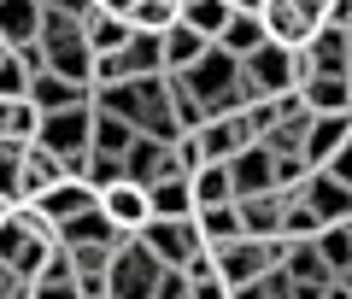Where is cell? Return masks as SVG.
Wrapping results in <instances>:
<instances>
[{
    "label": "cell",
    "mask_w": 352,
    "mask_h": 299,
    "mask_svg": "<svg viewBox=\"0 0 352 299\" xmlns=\"http://www.w3.org/2000/svg\"><path fill=\"white\" fill-rule=\"evenodd\" d=\"M182 76H188V88H194V94H200L206 118H212V112H229V94H235L241 59H229V53H223V47H217V41H212V47H206V59H200V65H188V71H182Z\"/></svg>",
    "instance_id": "obj_6"
},
{
    "label": "cell",
    "mask_w": 352,
    "mask_h": 299,
    "mask_svg": "<svg viewBox=\"0 0 352 299\" xmlns=\"http://www.w3.org/2000/svg\"><path fill=\"white\" fill-rule=\"evenodd\" d=\"M141 241H147V252L159 264H182L194 258V252H206L200 229H194V217H147V229H141Z\"/></svg>",
    "instance_id": "obj_8"
},
{
    "label": "cell",
    "mask_w": 352,
    "mask_h": 299,
    "mask_svg": "<svg viewBox=\"0 0 352 299\" xmlns=\"http://www.w3.org/2000/svg\"><path fill=\"white\" fill-rule=\"evenodd\" d=\"M317 229H323V217H317L305 199H288V206H282V241H311Z\"/></svg>",
    "instance_id": "obj_37"
},
{
    "label": "cell",
    "mask_w": 352,
    "mask_h": 299,
    "mask_svg": "<svg viewBox=\"0 0 352 299\" xmlns=\"http://www.w3.org/2000/svg\"><path fill=\"white\" fill-rule=\"evenodd\" d=\"M41 53H47V71L71 76V82H88L94 88V53H88V36H82V18L71 12H53L41 6Z\"/></svg>",
    "instance_id": "obj_1"
},
{
    "label": "cell",
    "mask_w": 352,
    "mask_h": 299,
    "mask_svg": "<svg viewBox=\"0 0 352 299\" xmlns=\"http://www.w3.org/2000/svg\"><path fill=\"white\" fill-rule=\"evenodd\" d=\"M323 170H335V176H340V182H352V135H346V141H340V153H335V159H329V164H323Z\"/></svg>",
    "instance_id": "obj_42"
},
{
    "label": "cell",
    "mask_w": 352,
    "mask_h": 299,
    "mask_svg": "<svg viewBox=\"0 0 352 299\" xmlns=\"http://www.w3.org/2000/svg\"><path fill=\"white\" fill-rule=\"evenodd\" d=\"M300 199L311 206L317 217H323V223H352V182H340V176H335V170H323V164L305 176Z\"/></svg>",
    "instance_id": "obj_10"
},
{
    "label": "cell",
    "mask_w": 352,
    "mask_h": 299,
    "mask_svg": "<svg viewBox=\"0 0 352 299\" xmlns=\"http://www.w3.org/2000/svg\"><path fill=\"white\" fill-rule=\"evenodd\" d=\"M0 36L12 41H36L41 36V0H0Z\"/></svg>",
    "instance_id": "obj_28"
},
{
    "label": "cell",
    "mask_w": 352,
    "mask_h": 299,
    "mask_svg": "<svg viewBox=\"0 0 352 299\" xmlns=\"http://www.w3.org/2000/svg\"><path fill=\"white\" fill-rule=\"evenodd\" d=\"M182 276H188V299H235V294H229V282L217 276L212 247H206V252H194V258L182 264Z\"/></svg>",
    "instance_id": "obj_30"
},
{
    "label": "cell",
    "mask_w": 352,
    "mask_h": 299,
    "mask_svg": "<svg viewBox=\"0 0 352 299\" xmlns=\"http://www.w3.org/2000/svg\"><path fill=\"white\" fill-rule=\"evenodd\" d=\"M0 206H24V141H0Z\"/></svg>",
    "instance_id": "obj_35"
},
{
    "label": "cell",
    "mask_w": 352,
    "mask_h": 299,
    "mask_svg": "<svg viewBox=\"0 0 352 299\" xmlns=\"http://www.w3.org/2000/svg\"><path fill=\"white\" fill-rule=\"evenodd\" d=\"M41 135V106L30 94H0V141H36Z\"/></svg>",
    "instance_id": "obj_20"
},
{
    "label": "cell",
    "mask_w": 352,
    "mask_h": 299,
    "mask_svg": "<svg viewBox=\"0 0 352 299\" xmlns=\"http://www.w3.org/2000/svg\"><path fill=\"white\" fill-rule=\"evenodd\" d=\"M94 6H106V12H118V18H129V12H135V0H94Z\"/></svg>",
    "instance_id": "obj_45"
},
{
    "label": "cell",
    "mask_w": 352,
    "mask_h": 299,
    "mask_svg": "<svg viewBox=\"0 0 352 299\" xmlns=\"http://www.w3.org/2000/svg\"><path fill=\"white\" fill-rule=\"evenodd\" d=\"M258 18H264V36L276 47H305L323 30V0H264Z\"/></svg>",
    "instance_id": "obj_4"
},
{
    "label": "cell",
    "mask_w": 352,
    "mask_h": 299,
    "mask_svg": "<svg viewBox=\"0 0 352 299\" xmlns=\"http://www.w3.org/2000/svg\"><path fill=\"white\" fill-rule=\"evenodd\" d=\"M6 53H12V41H6V36H0V59H6Z\"/></svg>",
    "instance_id": "obj_47"
},
{
    "label": "cell",
    "mask_w": 352,
    "mask_h": 299,
    "mask_svg": "<svg viewBox=\"0 0 352 299\" xmlns=\"http://www.w3.org/2000/svg\"><path fill=\"white\" fill-rule=\"evenodd\" d=\"M36 141L47 153H59L65 170H71V159H82V153L94 147V100H88V106H71V112H47Z\"/></svg>",
    "instance_id": "obj_5"
},
{
    "label": "cell",
    "mask_w": 352,
    "mask_h": 299,
    "mask_svg": "<svg viewBox=\"0 0 352 299\" xmlns=\"http://www.w3.org/2000/svg\"><path fill=\"white\" fill-rule=\"evenodd\" d=\"M30 299H82V287H76V276H36Z\"/></svg>",
    "instance_id": "obj_39"
},
{
    "label": "cell",
    "mask_w": 352,
    "mask_h": 299,
    "mask_svg": "<svg viewBox=\"0 0 352 299\" xmlns=\"http://www.w3.org/2000/svg\"><path fill=\"white\" fill-rule=\"evenodd\" d=\"M94 206H100L106 212V223L118 229V235H141V229H147V217H153V206H147V188L141 182H112V188H100V194H94Z\"/></svg>",
    "instance_id": "obj_9"
},
{
    "label": "cell",
    "mask_w": 352,
    "mask_h": 299,
    "mask_svg": "<svg viewBox=\"0 0 352 299\" xmlns=\"http://www.w3.org/2000/svg\"><path fill=\"white\" fill-rule=\"evenodd\" d=\"M153 299H188V276L176 270V264H164L159 282H153Z\"/></svg>",
    "instance_id": "obj_41"
},
{
    "label": "cell",
    "mask_w": 352,
    "mask_h": 299,
    "mask_svg": "<svg viewBox=\"0 0 352 299\" xmlns=\"http://www.w3.org/2000/svg\"><path fill=\"white\" fill-rule=\"evenodd\" d=\"M0 94H30V71L18 65V53L0 59Z\"/></svg>",
    "instance_id": "obj_40"
},
{
    "label": "cell",
    "mask_w": 352,
    "mask_h": 299,
    "mask_svg": "<svg viewBox=\"0 0 352 299\" xmlns=\"http://www.w3.org/2000/svg\"><path fill=\"white\" fill-rule=\"evenodd\" d=\"M159 270H164V264L147 252V241L129 235L124 247L112 252V264H106V299H153Z\"/></svg>",
    "instance_id": "obj_3"
},
{
    "label": "cell",
    "mask_w": 352,
    "mask_h": 299,
    "mask_svg": "<svg viewBox=\"0 0 352 299\" xmlns=\"http://www.w3.org/2000/svg\"><path fill=\"white\" fill-rule=\"evenodd\" d=\"M194 229H200L206 247H229L235 235H247V229H241L235 199H229V206H200V212H194Z\"/></svg>",
    "instance_id": "obj_26"
},
{
    "label": "cell",
    "mask_w": 352,
    "mask_h": 299,
    "mask_svg": "<svg viewBox=\"0 0 352 299\" xmlns=\"http://www.w3.org/2000/svg\"><path fill=\"white\" fill-rule=\"evenodd\" d=\"M294 94L305 100V112H352V76L346 71H311Z\"/></svg>",
    "instance_id": "obj_15"
},
{
    "label": "cell",
    "mask_w": 352,
    "mask_h": 299,
    "mask_svg": "<svg viewBox=\"0 0 352 299\" xmlns=\"http://www.w3.org/2000/svg\"><path fill=\"white\" fill-rule=\"evenodd\" d=\"M147 206H153V217H194L188 176H159V182H147Z\"/></svg>",
    "instance_id": "obj_24"
},
{
    "label": "cell",
    "mask_w": 352,
    "mask_h": 299,
    "mask_svg": "<svg viewBox=\"0 0 352 299\" xmlns=\"http://www.w3.org/2000/svg\"><path fill=\"white\" fill-rule=\"evenodd\" d=\"M18 287H30V282H24V276H18V270H12L6 258H0V299H12Z\"/></svg>",
    "instance_id": "obj_44"
},
{
    "label": "cell",
    "mask_w": 352,
    "mask_h": 299,
    "mask_svg": "<svg viewBox=\"0 0 352 299\" xmlns=\"http://www.w3.org/2000/svg\"><path fill=\"white\" fill-rule=\"evenodd\" d=\"M59 241H65V247H88V241H100V247H124L129 235H118V229L106 223V212H100V206H88L82 217L59 223Z\"/></svg>",
    "instance_id": "obj_23"
},
{
    "label": "cell",
    "mask_w": 352,
    "mask_h": 299,
    "mask_svg": "<svg viewBox=\"0 0 352 299\" xmlns=\"http://www.w3.org/2000/svg\"><path fill=\"white\" fill-rule=\"evenodd\" d=\"M82 36H88V53L100 59V53H124V41L135 36V24L118 12H106V6H88L82 12Z\"/></svg>",
    "instance_id": "obj_16"
},
{
    "label": "cell",
    "mask_w": 352,
    "mask_h": 299,
    "mask_svg": "<svg viewBox=\"0 0 352 299\" xmlns=\"http://www.w3.org/2000/svg\"><path fill=\"white\" fill-rule=\"evenodd\" d=\"M282 270H288V282H329V264L311 241H288L282 247Z\"/></svg>",
    "instance_id": "obj_32"
},
{
    "label": "cell",
    "mask_w": 352,
    "mask_h": 299,
    "mask_svg": "<svg viewBox=\"0 0 352 299\" xmlns=\"http://www.w3.org/2000/svg\"><path fill=\"white\" fill-rule=\"evenodd\" d=\"M311 247L323 252L329 276H335V270H352V223H323V229L311 235Z\"/></svg>",
    "instance_id": "obj_34"
},
{
    "label": "cell",
    "mask_w": 352,
    "mask_h": 299,
    "mask_svg": "<svg viewBox=\"0 0 352 299\" xmlns=\"http://www.w3.org/2000/svg\"><path fill=\"white\" fill-rule=\"evenodd\" d=\"M229 6H235V12H258L264 0H229Z\"/></svg>",
    "instance_id": "obj_46"
},
{
    "label": "cell",
    "mask_w": 352,
    "mask_h": 299,
    "mask_svg": "<svg viewBox=\"0 0 352 299\" xmlns=\"http://www.w3.org/2000/svg\"><path fill=\"white\" fill-rule=\"evenodd\" d=\"M323 299H352V270H335L323 282Z\"/></svg>",
    "instance_id": "obj_43"
},
{
    "label": "cell",
    "mask_w": 352,
    "mask_h": 299,
    "mask_svg": "<svg viewBox=\"0 0 352 299\" xmlns=\"http://www.w3.org/2000/svg\"><path fill=\"white\" fill-rule=\"evenodd\" d=\"M124 76H159L164 71V41L159 36H147V30H135V36L124 41Z\"/></svg>",
    "instance_id": "obj_29"
},
{
    "label": "cell",
    "mask_w": 352,
    "mask_h": 299,
    "mask_svg": "<svg viewBox=\"0 0 352 299\" xmlns=\"http://www.w3.org/2000/svg\"><path fill=\"white\" fill-rule=\"evenodd\" d=\"M65 176H71V170H65L59 153H47L41 141H30V147H24V206H30V199H41L53 182H65Z\"/></svg>",
    "instance_id": "obj_21"
},
{
    "label": "cell",
    "mask_w": 352,
    "mask_h": 299,
    "mask_svg": "<svg viewBox=\"0 0 352 299\" xmlns=\"http://www.w3.org/2000/svg\"><path fill=\"white\" fill-rule=\"evenodd\" d=\"M288 294H294V282H288V270H282V264H270L258 282L235 287V299H288Z\"/></svg>",
    "instance_id": "obj_38"
},
{
    "label": "cell",
    "mask_w": 352,
    "mask_h": 299,
    "mask_svg": "<svg viewBox=\"0 0 352 299\" xmlns=\"http://www.w3.org/2000/svg\"><path fill=\"white\" fill-rule=\"evenodd\" d=\"M229 182H235V199H247V194H270V188H276V153L264 147V141L241 147L235 159H229Z\"/></svg>",
    "instance_id": "obj_11"
},
{
    "label": "cell",
    "mask_w": 352,
    "mask_h": 299,
    "mask_svg": "<svg viewBox=\"0 0 352 299\" xmlns=\"http://www.w3.org/2000/svg\"><path fill=\"white\" fill-rule=\"evenodd\" d=\"M135 135H141V129L129 124V118L100 112V106H94V153H112V159H124V153L135 147Z\"/></svg>",
    "instance_id": "obj_31"
},
{
    "label": "cell",
    "mask_w": 352,
    "mask_h": 299,
    "mask_svg": "<svg viewBox=\"0 0 352 299\" xmlns=\"http://www.w3.org/2000/svg\"><path fill=\"white\" fill-rule=\"evenodd\" d=\"M282 247H288L282 235H276V241H264V235H235L229 247H212V258H217V276L229 282V294H235V287L258 282L270 264H282Z\"/></svg>",
    "instance_id": "obj_2"
},
{
    "label": "cell",
    "mask_w": 352,
    "mask_h": 299,
    "mask_svg": "<svg viewBox=\"0 0 352 299\" xmlns=\"http://www.w3.org/2000/svg\"><path fill=\"white\" fill-rule=\"evenodd\" d=\"M188 135H194V147H200V159L229 164L241 147H252V141H258V129H252L247 112H212L200 129H188Z\"/></svg>",
    "instance_id": "obj_7"
},
{
    "label": "cell",
    "mask_w": 352,
    "mask_h": 299,
    "mask_svg": "<svg viewBox=\"0 0 352 299\" xmlns=\"http://www.w3.org/2000/svg\"><path fill=\"white\" fill-rule=\"evenodd\" d=\"M188 188H194V212H200V206H229V199H235V182H229V164H217V159H206L200 170L188 176Z\"/></svg>",
    "instance_id": "obj_27"
},
{
    "label": "cell",
    "mask_w": 352,
    "mask_h": 299,
    "mask_svg": "<svg viewBox=\"0 0 352 299\" xmlns=\"http://www.w3.org/2000/svg\"><path fill=\"white\" fill-rule=\"evenodd\" d=\"M264 41H270V36H264V18L258 12H229V24L217 30V47H223L229 59H247V53H258Z\"/></svg>",
    "instance_id": "obj_22"
},
{
    "label": "cell",
    "mask_w": 352,
    "mask_h": 299,
    "mask_svg": "<svg viewBox=\"0 0 352 299\" xmlns=\"http://www.w3.org/2000/svg\"><path fill=\"white\" fill-rule=\"evenodd\" d=\"M124 176L129 182H159V176H182L176 170V147L170 141H153V135H135V147L124 153Z\"/></svg>",
    "instance_id": "obj_12"
},
{
    "label": "cell",
    "mask_w": 352,
    "mask_h": 299,
    "mask_svg": "<svg viewBox=\"0 0 352 299\" xmlns=\"http://www.w3.org/2000/svg\"><path fill=\"white\" fill-rule=\"evenodd\" d=\"M30 206H41V212L53 217V223H71V217H82L88 206H94V188L76 182V176H65V182H53L41 199H30Z\"/></svg>",
    "instance_id": "obj_19"
},
{
    "label": "cell",
    "mask_w": 352,
    "mask_h": 299,
    "mask_svg": "<svg viewBox=\"0 0 352 299\" xmlns=\"http://www.w3.org/2000/svg\"><path fill=\"white\" fill-rule=\"evenodd\" d=\"M305 59H311V71H346L352 65V30H340V24L323 18V30L305 41Z\"/></svg>",
    "instance_id": "obj_17"
},
{
    "label": "cell",
    "mask_w": 352,
    "mask_h": 299,
    "mask_svg": "<svg viewBox=\"0 0 352 299\" xmlns=\"http://www.w3.org/2000/svg\"><path fill=\"white\" fill-rule=\"evenodd\" d=\"M346 135H352V112H311V124H305V147H300L305 164H311V170L329 164Z\"/></svg>",
    "instance_id": "obj_13"
},
{
    "label": "cell",
    "mask_w": 352,
    "mask_h": 299,
    "mask_svg": "<svg viewBox=\"0 0 352 299\" xmlns=\"http://www.w3.org/2000/svg\"><path fill=\"white\" fill-rule=\"evenodd\" d=\"M159 41H164V71H188V65H200L206 47H212V41H206L200 30H188V24H170Z\"/></svg>",
    "instance_id": "obj_25"
},
{
    "label": "cell",
    "mask_w": 352,
    "mask_h": 299,
    "mask_svg": "<svg viewBox=\"0 0 352 299\" xmlns=\"http://www.w3.org/2000/svg\"><path fill=\"white\" fill-rule=\"evenodd\" d=\"M282 206L288 199L270 188V194H247V199H235V212H241V229L247 235H264V241H276L282 235Z\"/></svg>",
    "instance_id": "obj_18"
},
{
    "label": "cell",
    "mask_w": 352,
    "mask_h": 299,
    "mask_svg": "<svg viewBox=\"0 0 352 299\" xmlns=\"http://www.w3.org/2000/svg\"><path fill=\"white\" fill-rule=\"evenodd\" d=\"M30 100H36L41 118H47V112L88 106V100H94V88H88V82H71V76H59V71H36V76H30Z\"/></svg>",
    "instance_id": "obj_14"
},
{
    "label": "cell",
    "mask_w": 352,
    "mask_h": 299,
    "mask_svg": "<svg viewBox=\"0 0 352 299\" xmlns=\"http://www.w3.org/2000/svg\"><path fill=\"white\" fill-rule=\"evenodd\" d=\"M182 18V0H135V12H129V24L147 30V36H164V30Z\"/></svg>",
    "instance_id": "obj_36"
},
{
    "label": "cell",
    "mask_w": 352,
    "mask_h": 299,
    "mask_svg": "<svg viewBox=\"0 0 352 299\" xmlns=\"http://www.w3.org/2000/svg\"><path fill=\"white\" fill-rule=\"evenodd\" d=\"M229 12H235L229 0H182V18H176V24H188V30H200L206 41H217V30L229 24Z\"/></svg>",
    "instance_id": "obj_33"
},
{
    "label": "cell",
    "mask_w": 352,
    "mask_h": 299,
    "mask_svg": "<svg viewBox=\"0 0 352 299\" xmlns=\"http://www.w3.org/2000/svg\"><path fill=\"white\" fill-rule=\"evenodd\" d=\"M0 212H6V206H0Z\"/></svg>",
    "instance_id": "obj_48"
}]
</instances>
